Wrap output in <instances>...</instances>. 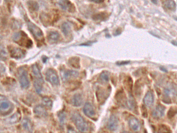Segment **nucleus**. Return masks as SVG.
Wrapping results in <instances>:
<instances>
[{"label": "nucleus", "mask_w": 177, "mask_h": 133, "mask_svg": "<svg viewBox=\"0 0 177 133\" xmlns=\"http://www.w3.org/2000/svg\"><path fill=\"white\" fill-rule=\"evenodd\" d=\"M43 83H44L43 81H40V80H39V79H34V88L36 89L37 93H40L41 92L42 89H43Z\"/></svg>", "instance_id": "24"}, {"label": "nucleus", "mask_w": 177, "mask_h": 133, "mask_svg": "<svg viewBox=\"0 0 177 133\" xmlns=\"http://www.w3.org/2000/svg\"><path fill=\"white\" fill-rule=\"evenodd\" d=\"M42 59H43V61L44 63H46V61L47 60V57H45V56H44V57L42 58Z\"/></svg>", "instance_id": "41"}, {"label": "nucleus", "mask_w": 177, "mask_h": 133, "mask_svg": "<svg viewBox=\"0 0 177 133\" xmlns=\"http://www.w3.org/2000/svg\"><path fill=\"white\" fill-rule=\"evenodd\" d=\"M119 126V120L115 115H112L108 121L107 127L111 132H115Z\"/></svg>", "instance_id": "9"}, {"label": "nucleus", "mask_w": 177, "mask_h": 133, "mask_svg": "<svg viewBox=\"0 0 177 133\" xmlns=\"http://www.w3.org/2000/svg\"><path fill=\"white\" fill-rule=\"evenodd\" d=\"M144 103L146 107H151L154 103V94L151 90H149L144 98Z\"/></svg>", "instance_id": "13"}, {"label": "nucleus", "mask_w": 177, "mask_h": 133, "mask_svg": "<svg viewBox=\"0 0 177 133\" xmlns=\"http://www.w3.org/2000/svg\"><path fill=\"white\" fill-rule=\"evenodd\" d=\"M13 40L15 43L27 48L31 47L33 45L32 41L23 31H19L15 33L13 36Z\"/></svg>", "instance_id": "2"}, {"label": "nucleus", "mask_w": 177, "mask_h": 133, "mask_svg": "<svg viewBox=\"0 0 177 133\" xmlns=\"http://www.w3.org/2000/svg\"><path fill=\"white\" fill-rule=\"evenodd\" d=\"M95 42V41L88 42H86V43H83V44H80V46H90Z\"/></svg>", "instance_id": "37"}, {"label": "nucleus", "mask_w": 177, "mask_h": 133, "mask_svg": "<svg viewBox=\"0 0 177 133\" xmlns=\"http://www.w3.org/2000/svg\"><path fill=\"white\" fill-rule=\"evenodd\" d=\"M59 4L61 8L66 11L69 10L70 12H74L75 11V8L73 4L69 1H60L59 2Z\"/></svg>", "instance_id": "14"}, {"label": "nucleus", "mask_w": 177, "mask_h": 133, "mask_svg": "<svg viewBox=\"0 0 177 133\" xmlns=\"http://www.w3.org/2000/svg\"><path fill=\"white\" fill-rule=\"evenodd\" d=\"M162 4L165 8L170 10L174 11L176 9V3L174 1H164Z\"/></svg>", "instance_id": "22"}, {"label": "nucleus", "mask_w": 177, "mask_h": 133, "mask_svg": "<svg viewBox=\"0 0 177 133\" xmlns=\"http://www.w3.org/2000/svg\"><path fill=\"white\" fill-rule=\"evenodd\" d=\"M8 50L10 53V56L13 58L21 59L25 56V51L20 48L10 46L8 47Z\"/></svg>", "instance_id": "7"}, {"label": "nucleus", "mask_w": 177, "mask_h": 133, "mask_svg": "<svg viewBox=\"0 0 177 133\" xmlns=\"http://www.w3.org/2000/svg\"><path fill=\"white\" fill-rule=\"evenodd\" d=\"M46 77L47 81L52 85L59 86L60 85L59 77L55 70L49 69L46 73Z\"/></svg>", "instance_id": "6"}, {"label": "nucleus", "mask_w": 177, "mask_h": 133, "mask_svg": "<svg viewBox=\"0 0 177 133\" xmlns=\"http://www.w3.org/2000/svg\"><path fill=\"white\" fill-rule=\"evenodd\" d=\"M21 125L23 129L29 133H32L33 131V124L29 118H25L23 120Z\"/></svg>", "instance_id": "17"}, {"label": "nucleus", "mask_w": 177, "mask_h": 133, "mask_svg": "<svg viewBox=\"0 0 177 133\" xmlns=\"http://www.w3.org/2000/svg\"></svg>", "instance_id": "47"}, {"label": "nucleus", "mask_w": 177, "mask_h": 133, "mask_svg": "<svg viewBox=\"0 0 177 133\" xmlns=\"http://www.w3.org/2000/svg\"><path fill=\"white\" fill-rule=\"evenodd\" d=\"M28 5L31 11H37L39 10V4L35 1H29L28 2Z\"/></svg>", "instance_id": "31"}, {"label": "nucleus", "mask_w": 177, "mask_h": 133, "mask_svg": "<svg viewBox=\"0 0 177 133\" xmlns=\"http://www.w3.org/2000/svg\"><path fill=\"white\" fill-rule=\"evenodd\" d=\"M27 26L28 30L36 40H37L38 41H41L44 40L43 33L38 26H37L35 24L30 21L27 22Z\"/></svg>", "instance_id": "4"}, {"label": "nucleus", "mask_w": 177, "mask_h": 133, "mask_svg": "<svg viewBox=\"0 0 177 133\" xmlns=\"http://www.w3.org/2000/svg\"><path fill=\"white\" fill-rule=\"evenodd\" d=\"M172 43H173V44H174V45H175L176 46H177V42H176V41H174H174L172 42Z\"/></svg>", "instance_id": "43"}, {"label": "nucleus", "mask_w": 177, "mask_h": 133, "mask_svg": "<svg viewBox=\"0 0 177 133\" xmlns=\"http://www.w3.org/2000/svg\"><path fill=\"white\" fill-rule=\"evenodd\" d=\"M176 114H177L176 108H175L174 107H172V108H171V109L168 112L167 116H168V117L170 119H171L173 117H174L176 115Z\"/></svg>", "instance_id": "33"}, {"label": "nucleus", "mask_w": 177, "mask_h": 133, "mask_svg": "<svg viewBox=\"0 0 177 133\" xmlns=\"http://www.w3.org/2000/svg\"><path fill=\"white\" fill-rule=\"evenodd\" d=\"M60 38V34L57 31H51L47 36V39L49 42L50 43H56Z\"/></svg>", "instance_id": "19"}, {"label": "nucleus", "mask_w": 177, "mask_h": 133, "mask_svg": "<svg viewBox=\"0 0 177 133\" xmlns=\"http://www.w3.org/2000/svg\"><path fill=\"white\" fill-rule=\"evenodd\" d=\"M79 73L73 70H65L62 72V79L64 82L70 81L78 77Z\"/></svg>", "instance_id": "8"}, {"label": "nucleus", "mask_w": 177, "mask_h": 133, "mask_svg": "<svg viewBox=\"0 0 177 133\" xmlns=\"http://www.w3.org/2000/svg\"><path fill=\"white\" fill-rule=\"evenodd\" d=\"M83 112L89 118H93L96 115V112L93 105L90 102H86L83 107Z\"/></svg>", "instance_id": "11"}, {"label": "nucleus", "mask_w": 177, "mask_h": 133, "mask_svg": "<svg viewBox=\"0 0 177 133\" xmlns=\"http://www.w3.org/2000/svg\"><path fill=\"white\" fill-rule=\"evenodd\" d=\"M61 30L65 36H68L71 32V27L67 22H63L61 25Z\"/></svg>", "instance_id": "23"}, {"label": "nucleus", "mask_w": 177, "mask_h": 133, "mask_svg": "<svg viewBox=\"0 0 177 133\" xmlns=\"http://www.w3.org/2000/svg\"><path fill=\"white\" fill-rule=\"evenodd\" d=\"M91 2H95V3H97V4H101L104 2L103 0H91Z\"/></svg>", "instance_id": "40"}, {"label": "nucleus", "mask_w": 177, "mask_h": 133, "mask_svg": "<svg viewBox=\"0 0 177 133\" xmlns=\"http://www.w3.org/2000/svg\"><path fill=\"white\" fill-rule=\"evenodd\" d=\"M160 69H161V70H164V71H166V72H167V70H166L165 68H164L163 67H160Z\"/></svg>", "instance_id": "42"}, {"label": "nucleus", "mask_w": 177, "mask_h": 133, "mask_svg": "<svg viewBox=\"0 0 177 133\" xmlns=\"http://www.w3.org/2000/svg\"><path fill=\"white\" fill-rule=\"evenodd\" d=\"M42 103L44 107H46L49 109H50L53 105V102L49 97H43L42 99Z\"/></svg>", "instance_id": "29"}, {"label": "nucleus", "mask_w": 177, "mask_h": 133, "mask_svg": "<svg viewBox=\"0 0 177 133\" xmlns=\"http://www.w3.org/2000/svg\"><path fill=\"white\" fill-rule=\"evenodd\" d=\"M162 101H163V102H164L166 104H170L171 102L170 98L166 95H164V96L162 98Z\"/></svg>", "instance_id": "34"}, {"label": "nucleus", "mask_w": 177, "mask_h": 133, "mask_svg": "<svg viewBox=\"0 0 177 133\" xmlns=\"http://www.w3.org/2000/svg\"><path fill=\"white\" fill-rule=\"evenodd\" d=\"M34 114L39 117H45L47 115V112L46 108L41 105H38L34 109Z\"/></svg>", "instance_id": "15"}, {"label": "nucleus", "mask_w": 177, "mask_h": 133, "mask_svg": "<svg viewBox=\"0 0 177 133\" xmlns=\"http://www.w3.org/2000/svg\"><path fill=\"white\" fill-rule=\"evenodd\" d=\"M129 63H130V61H122V62H118V63H116V64L118 65L122 66V65H125L127 64H129Z\"/></svg>", "instance_id": "36"}, {"label": "nucleus", "mask_w": 177, "mask_h": 133, "mask_svg": "<svg viewBox=\"0 0 177 133\" xmlns=\"http://www.w3.org/2000/svg\"><path fill=\"white\" fill-rule=\"evenodd\" d=\"M58 117H59V120H60V122L61 123V124L63 125L65 123V121H66V114L64 112H60V113H59V115H58Z\"/></svg>", "instance_id": "32"}, {"label": "nucleus", "mask_w": 177, "mask_h": 133, "mask_svg": "<svg viewBox=\"0 0 177 133\" xmlns=\"http://www.w3.org/2000/svg\"><path fill=\"white\" fill-rule=\"evenodd\" d=\"M72 120L77 129L81 133H86L89 130V126L83 117L78 112H74L72 115Z\"/></svg>", "instance_id": "1"}, {"label": "nucleus", "mask_w": 177, "mask_h": 133, "mask_svg": "<svg viewBox=\"0 0 177 133\" xmlns=\"http://www.w3.org/2000/svg\"><path fill=\"white\" fill-rule=\"evenodd\" d=\"M115 99L119 102H121L125 99V95L122 90H119L115 96Z\"/></svg>", "instance_id": "30"}, {"label": "nucleus", "mask_w": 177, "mask_h": 133, "mask_svg": "<svg viewBox=\"0 0 177 133\" xmlns=\"http://www.w3.org/2000/svg\"><path fill=\"white\" fill-rule=\"evenodd\" d=\"M122 133H129V132H122Z\"/></svg>", "instance_id": "45"}, {"label": "nucleus", "mask_w": 177, "mask_h": 133, "mask_svg": "<svg viewBox=\"0 0 177 133\" xmlns=\"http://www.w3.org/2000/svg\"><path fill=\"white\" fill-rule=\"evenodd\" d=\"M18 77L21 88H28L30 86V81L28 77L27 70L24 67H20L18 70Z\"/></svg>", "instance_id": "5"}, {"label": "nucleus", "mask_w": 177, "mask_h": 133, "mask_svg": "<svg viewBox=\"0 0 177 133\" xmlns=\"http://www.w3.org/2000/svg\"><path fill=\"white\" fill-rule=\"evenodd\" d=\"M141 111L142 112V115H143V117H145V118H147L148 117V112H147V110L146 109V107L144 105L142 106Z\"/></svg>", "instance_id": "35"}, {"label": "nucleus", "mask_w": 177, "mask_h": 133, "mask_svg": "<svg viewBox=\"0 0 177 133\" xmlns=\"http://www.w3.org/2000/svg\"><path fill=\"white\" fill-rule=\"evenodd\" d=\"M126 104H127V107L129 110H131V111L135 110V109L136 108V103L133 96L131 93H129V95L128 98L126 102Z\"/></svg>", "instance_id": "18"}, {"label": "nucleus", "mask_w": 177, "mask_h": 133, "mask_svg": "<svg viewBox=\"0 0 177 133\" xmlns=\"http://www.w3.org/2000/svg\"><path fill=\"white\" fill-rule=\"evenodd\" d=\"M161 133V132H159V131H158V132H157V133Z\"/></svg>", "instance_id": "46"}, {"label": "nucleus", "mask_w": 177, "mask_h": 133, "mask_svg": "<svg viewBox=\"0 0 177 133\" xmlns=\"http://www.w3.org/2000/svg\"><path fill=\"white\" fill-rule=\"evenodd\" d=\"M124 85L125 87L126 88L127 90H128L129 92H130L132 89L133 87V80L129 76H127L124 81Z\"/></svg>", "instance_id": "27"}, {"label": "nucleus", "mask_w": 177, "mask_h": 133, "mask_svg": "<svg viewBox=\"0 0 177 133\" xmlns=\"http://www.w3.org/2000/svg\"><path fill=\"white\" fill-rule=\"evenodd\" d=\"M152 2H153V3H155V4H157V1H155L154 0H153L152 1Z\"/></svg>", "instance_id": "44"}, {"label": "nucleus", "mask_w": 177, "mask_h": 133, "mask_svg": "<svg viewBox=\"0 0 177 133\" xmlns=\"http://www.w3.org/2000/svg\"><path fill=\"white\" fill-rule=\"evenodd\" d=\"M121 33H122V30H121V28H118V29H116V30L115 31V33H114V36H118V35H119V34H121Z\"/></svg>", "instance_id": "38"}, {"label": "nucleus", "mask_w": 177, "mask_h": 133, "mask_svg": "<svg viewBox=\"0 0 177 133\" xmlns=\"http://www.w3.org/2000/svg\"><path fill=\"white\" fill-rule=\"evenodd\" d=\"M13 108V104L8 99L3 95H0V115L9 114Z\"/></svg>", "instance_id": "3"}, {"label": "nucleus", "mask_w": 177, "mask_h": 133, "mask_svg": "<svg viewBox=\"0 0 177 133\" xmlns=\"http://www.w3.org/2000/svg\"><path fill=\"white\" fill-rule=\"evenodd\" d=\"M69 64L71 66L76 68V69H79L80 67V59L78 57H72L69 59Z\"/></svg>", "instance_id": "21"}, {"label": "nucleus", "mask_w": 177, "mask_h": 133, "mask_svg": "<svg viewBox=\"0 0 177 133\" xmlns=\"http://www.w3.org/2000/svg\"><path fill=\"white\" fill-rule=\"evenodd\" d=\"M83 103V98L80 93H76L72 98V104L74 107H79Z\"/></svg>", "instance_id": "16"}, {"label": "nucleus", "mask_w": 177, "mask_h": 133, "mask_svg": "<svg viewBox=\"0 0 177 133\" xmlns=\"http://www.w3.org/2000/svg\"><path fill=\"white\" fill-rule=\"evenodd\" d=\"M21 118V114L18 111L9 118V122L11 124H15L20 121Z\"/></svg>", "instance_id": "28"}, {"label": "nucleus", "mask_w": 177, "mask_h": 133, "mask_svg": "<svg viewBox=\"0 0 177 133\" xmlns=\"http://www.w3.org/2000/svg\"><path fill=\"white\" fill-rule=\"evenodd\" d=\"M128 125L130 129L135 132H139L141 129V124L139 121L136 117H131L128 121Z\"/></svg>", "instance_id": "10"}, {"label": "nucleus", "mask_w": 177, "mask_h": 133, "mask_svg": "<svg viewBox=\"0 0 177 133\" xmlns=\"http://www.w3.org/2000/svg\"><path fill=\"white\" fill-rule=\"evenodd\" d=\"M79 133L76 132L73 128H69L68 129V133Z\"/></svg>", "instance_id": "39"}, {"label": "nucleus", "mask_w": 177, "mask_h": 133, "mask_svg": "<svg viewBox=\"0 0 177 133\" xmlns=\"http://www.w3.org/2000/svg\"><path fill=\"white\" fill-rule=\"evenodd\" d=\"M107 17H108V14H107L105 12H101L93 15L92 18L94 20L103 21V20H106V19H107Z\"/></svg>", "instance_id": "25"}, {"label": "nucleus", "mask_w": 177, "mask_h": 133, "mask_svg": "<svg viewBox=\"0 0 177 133\" xmlns=\"http://www.w3.org/2000/svg\"><path fill=\"white\" fill-rule=\"evenodd\" d=\"M165 107L162 105H158L152 111V117L155 119H160L164 115L165 113Z\"/></svg>", "instance_id": "12"}, {"label": "nucleus", "mask_w": 177, "mask_h": 133, "mask_svg": "<svg viewBox=\"0 0 177 133\" xmlns=\"http://www.w3.org/2000/svg\"><path fill=\"white\" fill-rule=\"evenodd\" d=\"M32 73L34 76L35 77V79H39L40 81H43V78L41 73L40 72V70L37 65L35 64L32 66Z\"/></svg>", "instance_id": "20"}, {"label": "nucleus", "mask_w": 177, "mask_h": 133, "mask_svg": "<svg viewBox=\"0 0 177 133\" xmlns=\"http://www.w3.org/2000/svg\"><path fill=\"white\" fill-rule=\"evenodd\" d=\"M110 73L107 70H104L101 72L99 76L100 80L103 83H107L109 81Z\"/></svg>", "instance_id": "26"}]
</instances>
